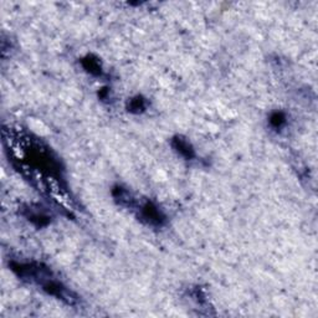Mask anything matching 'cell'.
<instances>
[{
	"mask_svg": "<svg viewBox=\"0 0 318 318\" xmlns=\"http://www.w3.org/2000/svg\"><path fill=\"white\" fill-rule=\"evenodd\" d=\"M141 216L143 217L147 223L156 226L162 225L165 220L164 214L158 209V207H156V205L151 202H146L143 205H142Z\"/></svg>",
	"mask_w": 318,
	"mask_h": 318,
	"instance_id": "obj_1",
	"label": "cell"
},
{
	"mask_svg": "<svg viewBox=\"0 0 318 318\" xmlns=\"http://www.w3.org/2000/svg\"><path fill=\"white\" fill-rule=\"evenodd\" d=\"M172 146L174 148V151L177 152L179 156H182L186 159H191L195 156L193 146L190 144V142L186 138H183L182 135H177L175 138L172 139Z\"/></svg>",
	"mask_w": 318,
	"mask_h": 318,
	"instance_id": "obj_2",
	"label": "cell"
},
{
	"mask_svg": "<svg viewBox=\"0 0 318 318\" xmlns=\"http://www.w3.org/2000/svg\"><path fill=\"white\" fill-rule=\"evenodd\" d=\"M82 66L85 67V70L87 72H90L91 75H95V76H100L102 74V66L101 62L97 57L92 55H87L82 60Z\"/></svg>",
	"mask_w": 318,
	"mask_h": 318,
	"instance_id": "obj_3",
	"label": "cell"
},
{
	"mask_svg": "<svg viewBox=\"0 0 318 318\" xmlns=\"http://www.w3.org/2000/svg\"><path fill=\"white\" fill-rule=\"evenodd\" d=\"M268 121H270L271 127H273L275 130H281V128L285 127V125L287 123V117L284 112L276 111L273 112V113H271Z\"/></svg>",
	"mask_w": 318,
	"mask_h": 318,
	"instance_id": "obj_4",
	"label": "cell"
},
{
	"mask_svg": "<svg viewBox=\"0 0 318 318\" xmlns=\"http://www.w3.org/2000/svg\"><path fill=\"white\" fill-rule=\"evenodd\" d=\"M146 109V100L142 98L141 96H137V97L132 98L128 102V111L133 112V113H139V112L144 111Z\"/></svg>",
	"mask_w": 318,
	"mask_h": 318,
	"instance_id": "obj_5",
	"label": "cell"
}]
</instances>
